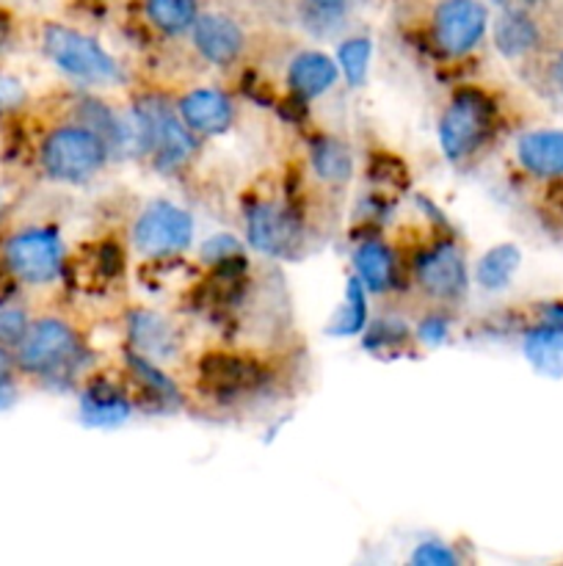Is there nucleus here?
I'll return each instance as SVG.
<instances>
[{"label":"nucleus","instance_id":"36","mask_svg":"<svg viewBox=\"0 0 563 566\" xmlns=\"http://www.w3.org/2000/svg\"><path fill=\"white\" fill-rule=\"evenodd\" d=\"M11 374H14V359L6 352V346H0V396H3L6 387H9Z\"/></svg>","mask_w":563,"mask_h":566},{"label":"nucleus","instance_id":"10","mask_svg":"<svg viewBox=\"0 0 563 566\" xmlns=\"http://www.w3.org/2000/svg\"><path fill=\"white\" fill-rule=\"evenodd\" d=\"M414 271H417L419 285L434 298L453 302L467 291V265H464V254L456 243H436L434 249L419 254Z\"/></svg>","mask_w":563,"mask_h":566},{"label":"nucleus","instance_id":"22","mask_svg":"<svg viewBox=\"0 0 563 566\" xmlns=\"http://www.w3.org/2000/svg\"><path fill=\"white\" fill-rule=\"evenodd\" d=\"M130 340L144 354H169L171 326L155 313H136L130 318Z\"/></svg>","mask_w":563,"mask_h":566},{"label":"nucleus","instance_id":"28","mask_svg":"<svg viewBox=\"0 0 563 566\" xmlns=\"http://www.w3.org/2000/svg\"><path fill=\"white\" fill-rule=\"evenodd\" d=\"M81 119L83 125H86L88 130L97 133L105 144H119L127 133V127L121 125V119H116L114 111H108L103 103H97V99H86V103L81 105Z\"/></svg>","mask_w":563,"mask_h":566},{"label":"nucleus","instance_id":"9","mask_svg":"<svg viewBox=\"0 0 563 566\" xmlns=\"http://www.w3.org/2000/svg\"><path fill=\"white\" fill-rule=\"evenodd\" d=\"M246 230L252 247L270 258H293L301 249V227H298L296 216L287 213L282 205H257L248 213Z\"/></svg>","mask_w":563,"mask_h":566},{"label":"nucleus","instance_id":"25","mask_svg":"<svg viewBox=\"0 0 563 566\" xmlns=\"http://www.w3.org/2000/svg\"><path fill=\"white\" fill-rule=\"evenodd\" d=\"M125 359H127V365H130L132 374L138 376V381H141L147 390H152L155 396H160L163 401H169V403L180 401V392H177L174 381H171L163 370L155 368V365L149 363V357H144V354H136V352H127Z\"/></svg>","mask_w":563,"mask_h":566},{"label":"nucleus","instance_id":"12","mask_svg":"<svg viewBox=\"0 0 563 566\" xmlns=\"http://www.w3.org/2000/svg\"><path fill=\"white\" fill-rule=\"evenodd\" d=\"M517 160L533 177H563V130H530L519 136Z\"/></svg>","mask_w":563,"mask_h":566},{"label":"nucleus","instance_id":"23","mask_svg":"<svg viewBox=\"0 0 563 566\" xmlns=\"http://www.w3.org/2000/svg\"><path fill=\"white\" fill-rule=\"evenodd\" d=\"M312 166L323 180L342 182L351 177V153L337 138H323L312 149Z\"/></svg>","mask_w":563,"mask_h":566},{"label":"nucleus","instance_id":"5","mask_svg":"<svg viewBox=\"0 0 563 566\" xmlns=\"http://www.w3.org/2000/svg\"><path fill=\"white\" fill-rule=\"evenodd\" d=\"M136 138L144 149H152L158 169L169 171L191 158V127L180 125L163 103H141L136 108Z\"/></svg>","mask_w":563,"mask_h":566},{"label":"nucleus","instance_id":"16","mask_svg":"<svg viewBox=\"0 0 563 566\" xmlns=\"http://www.w3.org/2000/svg\"><path fill=\"white\" fill-rule=\"evenodd\" d=\"M81 418L99 429L119 426L121 420L130 418V401L110 385H92L81 396Z\"/></svg>","mask_w":563,"mask_h":566},{"label":"nucleus","instance_id":"31","mask_svg":"<svg viewBox=\"0 0 563 566\" xmlns=\"http://www.w3.org/2000/svg\"><path fill=\"white\" fill-rule=\"evenodd\" d=\"M28 315L17 307H0V346H20L28 332Z\"/></svg>","mask_w":563,"mask_h":566},{"label":"nucleus","instance_id":"24","mask_svg":"<svg viewBox=\"0 0 563 566\" xmlns=\"http://www.w3.org/2000/svg\"><path fill=\"white\" fill-rule=\"evenodd\" d=\"M301 22L312 33H329L342 25L348 17L351 0H301Z\"/></svg>","mask_w":563,"mask_h":566},{"label":"nucleus","instance_id":"19","mask_svg":"<svg viewBox=\"0 0 563 566\" xmlns=\"http://www.w3.org/2000/svg\"><path fill=\"white\" fill-rule=\"evenodd\" d=\"M368 326V287L359 276H351L346 285V298L329 324V335L351 337Z\"/></svg>","mask_w":563,"mask_h":566},{"label":"nucleus","instance_id":"26","mask_svg":"<svg viewBox=\"0 0 563 566\" xmlns=\"http://www.w3.org/2000/svg\"><path fill=\"white\" fill-rule=\"evenodd\" d=\"M370 55H373V44L368 36H353L340 44V66L342 75L348 77L351 86H362L370 70Z\"/></svg>","mask_w":563,"mask_h":566},{"label":"nucleus","instance_id":"4","mask_svg":"<svg viewBox=\"0 0 563 566\" xmlns=\"http://www.w3.org/2000/svg\"><path fill=\"white\" fill-rule=\"evenodd\" d=\"M495 122V108L486 99V94L467 88L456 94L439 122V144L442 153L450 160H464L472 153H478L486 144Z\"/></svg>","mask_w":563,"mask_h":566},{"label":"nucleus","instance_id":"37","mask_svg":"<svg viewBox=\"0 0 563 566\" xmlns=\"http://www.w3.org/2000/svg\"><path fill=\"white\" fill-rule=\"evenodd\" d=\"M500 11H535L541 0H491Z\"/></svg>","mask_w":563,"mask_h":566},{"label":"nucleus","instance_id":"38","mask_svg":"<svg viewBox=\"0 0 563 566\" xmlns=\"http://www.w3.org/2000/svg\"><path fill=\"white\" fill-rule=\"evenodd\" d=\"M550 81H552V86L557 88V92H563V50L555 55V59H552Z\"/></svg>","mask_w":563,"mask_h":566},{"label":"nucleus","instance_id":"13","mask_svg":"<svg viewBox=\"0 0 563 566\" xmlns=\"http://www.w3.org/2000/svg\"><path fill=\"white\" fill-rule=\"evenodd\" d=\"M182 122L191 127L193 133H221L232 125V111L230 97L215 88H196V92L185 94L180 103Z\"/></svg>","mask_w":563,"mask_h":566},{"label":"nucleus","instance_id":"15","mask_svg":"<svg viewBox=\"0 0 563 566\" xmlns=\"http://www.w3.org/2000/svg\"><path fill=\"white\" fill-rule=\"evenodd\" d=\"M287 81L301 97H320L337 83V64L323 53H301L293 59Z\"/></svg>","mask_w":563,"mask_h":566},{"label":"nucleus","instance_id":"30","mask_svg":"<svg viewBox=\"0 0 563 566\" xmlns=\"http://www.w3.org/2000/svg\"><path fill=\"white\" fill-rule=\"evenodd\" d=\"M406 337V326L401 321H375L370 324L368 335H364V348L375 352V348H392Z\"/></svg>","mask_w":563,"mask_h":566},{"label":"nucleus","instance_id":"34","mask_svg":"<svg viewBox=\"0 0 563 566\" xmlns=\"http://www.w3.org/2000/svg\"><path fill=\"white\" fill-rule=\"evenodd\" d=\"M417 335L425 346H439V343H445V337H447V321L445 318L423 321L417 329Z\"/></svg>","mask_w":563,"mask_h":566},{"label":"nucleus","instance_id":"7","mask_svg":"<svg viewBox=\"0 0 563 566\" xmlns=\"http://www.w3.org/2000/svg\"><path fill=\"white\" fill-rule=\"evenodd\" d=\"M489 28V9L484 0H439L434 9V31L436 48L445 55H467L480 44Z\"/></svg>","mask_w":563,"mask_h":566},{"label":"nucleus","instance_id":"20","mask_svg":"<svg viewBox=\"0 0 563 566\" xmlns=\"http://www.w3.org/2000/svg\"><path fill=\"white\" fill-rule=\"evenodd\" d=\"M519 263H522V252H519L513 243H500V247L489 249V252L480 258L478 269H475V280L480 282V287L486 291H500L511 282V276L517 274Z\"/></svg>","mask_w":563,"mask_h":566},{"label":"nucleus","instance_id":"32","mask_svg":"<svg viewBox=\"0 0 563 566\" xmlns=\"http://www.w3.org/2000/svg\"><path fill=\"white\" fill-rule=\"evenodd\" d=\"M412 564L419 566H453L458 564V556L442 542H423L417 551L412 553Z\"/></svg>","mask_w":563,"mask_h":566},{"label":"nucleus","instance_id":"3","mask_svg":"<svg viewBox=\"0 0 563 566\" xmlns=\"http://www.w3.org/2000/svg\"><path fill=\"white\" fill-rule=\"evenodd\" d=\"M108 155V144L94 130L59 127L42 144V166L53 180L83 182L97 175Z\"/></svg>","mask_w":563,"mask_h":566},{"label":"nucleus","instance_id":"17","mask_svg":"<svg viewBox=\"0 0 563 566\" xmlns=\"http://www.w3.org/2000/svg\"><path fill=\"white\" fill-rule=\"evenodd\" d=\"M522 352L530 359V365L541 374H563V329H555V326L539 321L524 335Z\"/></svg>","mask_w":563,"mask_h":566},{"label":"nucleus","instance_id":"11","mask_svg":"<svg viewBox=\"0 0 563 566\" xmlns=\"http://www.w3.org/2000/svg\"><path fill=\"white\" fill-rule=\"evenodd\" d=\"M193 48L210 64H232L243 50V31L226 14H199L193 22Z\"/></svg>","mask_w":563,"mask_h":566},{"label":"nucleus","instance_id":"8","mask_svg":"<svg viewBox=\"0 0 563 566\" xmlns=\"http://www.w3.org/2000/svg\"><path fill=\"white\" fill-rule=\"evenodd\" d=\"M193 221L171 202H152L132 227V243L147 258H171L191 243Z\"/></svg>","mask_w":563,"mask_h":566},{"label":"nucleus","instance_id":"6","mask_svg":"<svg viewBox=\"0 0 563 566\" xmlns=\"http://www.w3.org/2000/svg\"><path fill=\"white\" fill-rule=\"evenodd\" d=\"M3 260L20 282L44 285V282H53L59 276L64 247L53 230L33 227V230H22L6 241Z\"/></svg>","mask_w":563,"mask_h":566},{"label":"nucleus","instance_id":"33","mask_svg":"<svg viewBox=\"0 0 563 566\" xmlns=\"http://www.w3.org/2000/svg\"><path fill=\"white\" fill-rule=\"evenodd\" d=\"M25 99H28L25 86H22L14 75L0 72V114H11V111L20 108Z\"/></svg>","mask_w":563,"mask_h":566},{"label":"nucleus","instance_id":"39","mask_svg":"<svg viewBox=\"0 0 563 566\" xmlns=\"http://www.w3.org/2000/svg\"><path fill=\"white\" fill-rule=\"evenodd\" d=\"M0 202H3V199H0Z\"/></svg>","mask_w":563,"mask_h":566},{"label":"nucleus","instance_id":"18","mask_svg":"<svg viewBox=\"0 0 563 566\" xmlns=\"http://www.w3.org/2000/svg\"><path fill=\"white\" fill-rule=\"evenodd\" d=\"M353 265L370 293H381L392 285V252L381 241H364L353 252Z\"/></svg>","mask_w":563,"mask_h":566},{"label":"nucleus","instance_id":"1","mask_svg":"<svg viewBox=\"0 0 563 566\" xmlns=\"http://www.w3.org/2000/svg\"><path fill=\"white\" fill-rule=\"evenodd\" d=\"M81 357V340L72 326L59 318H42L31 324L17 346V365L25 374L44 376V379H61V376L75 374Z\"/></svg>","mask_w":563,"mask_h":566},{"label":"nucleus","instance_id":"29","mask_svg":"<svg viewBox=\"0 0 563 566\" xmlns=\"http://www.w3.org/2000/svg\"><path fill=\"white\" fill-rule=\"evenodd\" d=\"M241 258H243L241 241H237L235 235H226V232L213 235L210 241H204L202 247V260L210 265H230V263H237Z\"/></svg>","mask_w":563,"mask_h":566},{"label":"nucleus","instance_id":"21","mask_svg":"<svg viewBox=\"0 0 563 566\" xmlns=\"http://www.w3.org/2000/svg\"><path fill=\"white\" fill-rule=\"evenodd\" d=\"M144 9H147L149 22L169 36L193 28L199 17L196 0H147Z\"/></svg>","mask_w":563,"mask_h":566},{"label":"nucleus","instance_id":"27","mask_svg":"<svg viewBox=\"0 0 563 566\" xmlns=\"http://www.w3.org/2000/svg\"><path fill=\"white\" fill-rule=\"evenodd\" d=\"M204 376H208L210 387H215V390L237 392L252 385V370L230 357H213V365L204 363Z\"/></svg>","mask_w":563,"mask_h":566},{"label":"nucleus","instance_id":"14","mask_svg":"<svg viewBox=\"0 0 563 566\" xmlns=\"http://www.w3.org/2000/svg\"><path fill=\"white\" fill-rule=\"evenodd\" d=\"M495 44L506 59H524L541 44V25L533 11H500L495 20Z\"/></svg>","mask_w":563,"mask_h":566},{"label":"nucleus","instance_id":"35","mask_svg":"<svg viewBox=\"0 0 563 566\" xmlns=\"http://www.w3.org/2000/svg\"><path fill=\"white\" fill-rule=\"evenodd\" d=\"M539 321L541 324L555 326V329H563V302H541Z\"/></svg>","mask_w":563,"mask_h":566},{"label":"nucleus","instance_id":"2","mask_svg":"<svg viewBox=\"0 0 563 566\" xmlns=\"http://www.w3.org/2000/svg\"><path fill=\"white\" fill-rule=\"evenodd\" d=\"M42 50L64 75L83 83H119L116 61L81 31L66 25H47L42 33Z\"/></svg>","mask_w":563,"mask_h":566}]
</instances>
